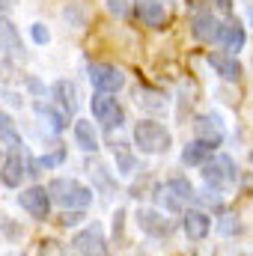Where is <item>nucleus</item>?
Instances as JSON below:
<instances>
[{
  "label": "nucleus",
  "mask_w": 253,
  "mask_h": 256,
  "mask_svg": "<svg viewBox=\"0 0 253 256\" xmlns=\"http://www.w3.org/2000/svg\"><path fill=\"white\" fill-rule=\"evenodd\" d=\"M48 196H51V202L72 212V208H86L92 202V188L80 185L78 179H54L48 185Z\"/></svg>",
  "instance_id": "1"
},
{
  "label": "nucleus",
  "mask_w": 253,
  "mask_h": 256,
  "mask_svg": "<svg viewBox=\"0 0 253 256\" xmlns=\"http://www.w3.org/2000/svg\"><path fill=\"white\" fill-rule=\"evenodd\" d=\"M170 143H173L170 131L161 122H155V120H140L134 126V146L143 155H161V152L170 149Z\"/></svg>",
  "instance_id": "2"
},
{
  "label": "nucleus",
  "mask_w": 253,
  "mask_h": 256,
  "mask_svg": "<svg viewBox=\"0 0 253 256\" xmlns=\"http://www.w3.org/2000/svg\"><path fill=\"white\" fill-rule=\"evenodd\" d=\"M90 108H92V116L104 128H120L126 122V110H122V104L110 92H96L92 102H90Z\"/></svg>",
  "instance_id": "3"
},
{
  "label": "nucleus",
  "mask_w": 253,
  "mask_h": 256,
  "mask_svg": "<svg viewBox=\"0 0 253 256\" xmlns=\"http://www.w3.org/2000/svg\"><path fill=\"white\" fill-rule=\"evenodd\" d=\"M202 179H206V185L208 188H230L232 182H236V164H232V158L230 155H218V158H212V161H206L202 164Z\"/></svg>",
  "instance_id": "4"
},
{
  "label": "nucleus",
  "mask_w": 253,
  "mask_h": 256,
  "mask_svg": "<svg viewBox=\"0 0 253 256\" xmlns=\"http://www.w3.org/2000/svg\"><path fill=\"white\" fill-rule=\"evenodd\" d=\"M86 74H90V84L98 90V92H116L126 86V74L122 68L110 63H90L86 66Z\"/></svg>",
  "instance_id": "5"
},
{
  "label": "nucleus",
  "mask_w": 253,
  "mask_h": 256,
  "mask_svg": "<svg viewBox=\"0 0 253 256\" xmlns=\"http://www.w3.org/2000/svg\"><path fill=\"white\" fill-rule=\"evenodd\" d=\"M74 250L80 256H110L108 250V242H104V232H102V226L98 224H90V226H84L78 236H74Z\"/></svg>",
  "instance_id": "6"
},
{
  "label": "nucleus",
  "mask_w": 253,
  "mask_h": 256,
  "mask_svg": "<svg viewBox=\"0 0 253 256\" xmlns=\"http://www.w3.org/2000/svg\"><path fill=\"white\" fill-rule=\"evenodd\" d=\"M137 226H140L146 236H152V238H167V236H173V230H176V224H173L170 218H164L161 212H155V208H140V212H137Z\"/></svg>",
  "instance_id": "7"
},
{
  "label": "nucleus",
  "mask_w": 253,
  "mask_h": 256,
  "mask_svg": "<svg viewBox=\"0 0 253 256\" xmlns=\"http://www.w3.org/2000/svg\"><path fill=\"white\" fill-rule=\"evenodd\" d=\"M18 202H21V208H24L30 218H36V220H48V214H51V196H48L45 188H39V185L21 191Z\"/></svg>",
  "instance_id": "8"
},
{
  "label": "nucleus",
  "mask_w": 253,
  "mask_h": 256,
  "mask_svg": "<svg viewBox=\"0 0 253 256\" xmlns=\"http://www.w3.org/2000/svg\"><path fill=\"white\" fill-rule=\"evenodd\" d=\"M194 131H196V140L212 143V146H220V143H224V137H226L224 122H220V116H218V114H200V116L194 120Z\"/></svg>",
  "instance_id": "9"
},
{
  "label": "nucleus",
  "mask_w": 253,
  "mask_h": 256,
  "mask_svg": "<svg viewBox=\"0 0 253 256\" xmlns=\"http://www.w3.org/2000/svg\"><path fill=\"white\" fill-rule=\"evenodd\" d=\"M27 176V164H24V152H9L6 161H3V170H0V182L6 188H21Z\"/></svg>",
  "instance_id": "10"
},
{
  "label": "nucleus",
  "mask_w": 253,
  "mask_h": 256,
  "mask_svg": "<svg viewBox=\"0 0 253 256\" xmlns=\"http://www.w3.org/2000/svg\"><path fill=\"white\" fill-rule=\"evenodd\" d=\"M190 33H194V39H200V42H218V36H220V21H218L212 12H196V15L190 18Z\"/></svg>",
  "instance_id": "11"
},
{
  "label": "nucleus",
  "mask_w": 253,
  "mask_h": 256,
  "mask_svg": "<svg viewBox=\"0 0 253 256\" xmlns=\"http://www.w3.org/2000/svg\"><path fill=\"white\" fill-rule=\"evenodd\" d=\"M218 42L226 48V51H232V57L244 48V42H248V33H244V24L238 21V18H230L226 24H220V36H218Z\"/></svg>",
  "instance_id": "12"
},
{
  "label": "nucleus",
  "mask_w": 253,
  "mask_h": 256,
  "mask_svg": "<svg viewBox=\"0 0 253 256\" xmlns=\"http://www.w3.org/2000/svg\"><path fill=\"white\" fill-rule=\"evenodd\" d=\"M182 230H185V236H188L190 242H202V238L208 236V230H212V220H208V214H202V212L185 208V212H182Z\"/></svg>",
  "instance_id": "13"
},
{
  "label": "nucleus",
  "mask_w": 253,
  "mask_h": 256,
  "mask_svg": "<svg viewBox=\"0 0 253 256\" xmlns=\"http://www.w3.org/2000/svg\"><path fill=\"white\" fill-rule=\"evenodd\" d=\"M33 114L42 120V126L48 128V131H54V134H60L68 128V116H66L63 110H57L54 104H48V102H36L33 104Z\"/></svg>",
  "instance_id": "14"
},
{
  "label": "nucleus",
  "mask_w": 253,
  "mask_h": 256,
  "mask_svg": "<svg viewBox=\"0 0 253 256\" xmlns=\"http://www.w3.org/2000/svg\"><path fill=\"white\" fill-rule=\"evenodd\" d=\"M208 66L224 78V80H238L242 78V63L232 57V54H218V51H208Z\"/></svg>",
  "instance_id": "15"
},
{
  "label": "nucleus",
  "mask_w": 253,
  "mask_h": 256,
  "mask_svg": "<svg viewBox=\"0 0 253 256\" xmlns=\"http://www.w3.org/2000/svg\"><path fill=\"white\" fill-rule=\"evenodd\" d=\"M51 92H54V98H57V104H60V110H63L66 116L78 110V86L72 80H57L51 86Z\"/></svg>",
  "instance_id": "16"
},
{
  "label": "nucleus",
  "mask_w": 253,
  "mask_h": 256,
  "mask_svg": "<svg viewBox=\"0 0 253 256\" xmlns=\"http://www.w3.org/2000/svg\"><path fill=\"white\" fill-rule=\"evenodd\" d=\"M137 9H140V18H143L146 27H164V21H167L164 3H158V0H137Z\"/></svg>",
  "instance_id": "17"
},
{
  "label": "nucleus",
  "mask_w": 253,
  "mask_h": 256,
  "mask_svg": "<svg viewBox=\"0 0 253 256\" xmlns=\"http://www.w3.org/2000/svg\"><path fill=\"white\" fill-rule=\"evenodd\" d=\"M0 51H6V54H21L24 48H21V33L15 30V24L9 21V18H3L0 15Z\"/></svg>",
  "instance_id": "18"
},
{
  "label": "nucleus",
  "mask_w": 253,
  "mask_h": 256,
  "mask_svg": "<svg viewBox=\"0 0 253 256\" xmlns=\"http://www.w3.org/2000/svg\"><path fill=\"white\" fill-rule=\"evenodd\" d=\"M212 152H214V146H212V143L194 140V143H188V146L182 149V161H185L188 167H200V164H206V161L212 158Z\"/></svg>",
  "instance_id": "19"
},
{
  "label": "nucleus",
  "mask_w": 253,
  "mask_h": 256,
  "mask_svg": "<svg viewBox=\"0 0 253 256\" xmlns=\"http://www.w3.org/2000/svg\"><path fill=\"white\" fill-rule=\"evenodd\" d=\"M74 143H78L84 152H96V149H98V134H96L92 122H86V120H78V122H74Z\"/></svg>",
  "instance_id": "20"
},
{
  "label": "nucleus",
  "mask_w": 253,
  "mask_h": 256,
  "mask_svg": "<svg viewBox=\"0 0 253 256\" xmlns=\"http://www.w3.org/2000/svg\"><path fill=\"white\" fill-rule=\"evenodd\" d=\"M0 140H3L12 152H24V140H21V134L15 131V122H12L6 114H0Z\"/></svg>",
  "instance_id": "21"
},
{
  "label": "nucleus",
  "mask_w": 253,
  "mask_h": 256,
  "mask_svg": "<svg viewBox=\"0 0 253 256\" xmlns=\"http://www.w3.org/2000/svg\"><path fill=\"white\" fill-rule=\"evenodd\" d=\"M137 104L146 108V110H164V108H167V98H164L158 90H146V86H140V90H137Z\"/></svg>",
  "instance_id": "22"
},
{
  "label": "nucleus",
  "mask_w": 253,
  "mask_h": 256,
  "mask_svg": "<svg viewBox=\"0 0 253 256\" xmlns=\"http://www.w3.org/2000/svg\"><path fill=\"white\" fill-rule=\"evenodd\" d=\"M167 188H170V191L176 194V196H179V200H182L185 206H188L190 200H196V191H194V185H190L188 179H182V176L170 179V182H167Z\"/></svg>",
  "instance_id": "23"
},
{
  "label": "nucleus",
  "mask_w": 253,
  "mask_h": 256,
  "mask_svg": "<svg viewBox=\"0 0 253 256\" xmlns=\"http://www.w3.org/2000/svg\"><path fill=\"white\" fill-rule=\"evenodd\" d=\"M155 196H158V202H161V206H164L167 212H176V214H182V212H185V202H182V200H179L176 194L170 191L167 185H161V188H158V194H155Z\"/></svg>",
  "instance_id": "24"
},
{
  "label": "nucleus",
  "mask_w": 253,
  "mask_h": 256,
  "mask_svg": "<svg viewBox=\"0 0 253 256\" xmlns=\"http://www.w3.org/2000/svg\"><path fill=\"white\" fill-rule=\"evenodd\" d=\"M114 158H116V170L120 173H134V155L128 152L126 143H114Z\"/></svg>",
  "instance_id": "25"
},
{
  "label": "nucleus",
  "mask_w": 253,
  "mask_h": 256,
  "mask_svg": "<svg viewBox=\"0 0 253 256\" xmlns=\"http://www.w3.org/2000/svg\"><path fill=\"white\" fill-rule=\"evenodd\" d=\"M134 6H137V0H108V9H110L116 18H126Z\"/></svg>",
  "instance_id": "26"
},
{
  "label": "nucleus",
  "mask_w": 253,
  "mask_h": 256,
  "mask_svg": "<svg viewBox=\"0 0 253 256\" xmlns=\"http://www.w3.org/2000/svg\"><path fill=\"white\" fill-rule=\"evenodd\" d=\"M30 36H33L36 45H48V42H51V30H48L45 24H33V27H30Z\"/></svg>",
  "instance_id": "27"
},
{
  "label": "nucleus",
  "mask_w": 253,
  "mask_h": 256,
  "mask_svg": "<svg viewBox=\"0 0 253 256\" xmlns=\"http://www.w3.org/2000/svg\"><path fill=\"white\" fill-rule=\"evenodd\" d=\"M42 256H66V250L54 242V238H45V244H42Z\"/></svg>",
  "instance_id": "28"
},
{
  "label": "nucleus",
  "mask_w": 253,
  "mask_h": 256,
  "mask_svg": "<svg viewBox=\"0 0 253 256\" xmlns=\"http://www.w3.org/2000/svg\"><path fill=\"white\" fill-rule=\"evenodd\" d=\"M220 230L230 236V232H238V230H242V224H238V220H232V214H226V218L220 220Z\"/></svg>",
  "instance_id": "29"
},
{
  "label": "nucleus",
  "mask_w": 253,
  "mask_h": 256,
  "mask_svg": "<svg viewBox=\"0 0 253 256\" xmlns=\"http://www.w3.org/2000/svg\"><path fill=\"white\" fill-rule=\"evenodd\" d=\"M80 218H84V214H78V212H66L63 218H60V224H63V226H74Z\"/></svg>",
  "instance_id": "30"
},
{
  "label": "nucleus",
  "mask_w": 253,
  "mask_h": 256,
  "mask_svg": "<svg viewBox=\"0 0 253 256\" xmlns=\"http://www.w3.org/2000/svg\"><path fill=\"white\" fill-rule=\"evenodd\" d=\"M218 6H220L224 12H230V9H232V3H230V0H218Z\"/></svg>",
  "instance_id": "31"
},
{
  "label": "nucleus",
  "mask_w": 253,
  "mask_h": 256,
  "mask_svg": "<svg viewBox=\"0 0 253 256\" xmlns=\"http://www.w3.org/2000/svg\"><path fill=\"white\" fill-rule=\"evenodd\" d=\"M248 21H250V27H253V0H250V6H248Z\"/></svg>",
  "instance_id": "32"
}]
</instances>
